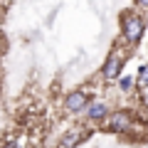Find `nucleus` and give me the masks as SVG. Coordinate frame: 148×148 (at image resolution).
Returning <instances> with one entry per match:
<instances>
[{
    "label": "nucleus",
    "instance_id": "1",
    "mask_svg": "<svg viewBox=\"0 0 148 148\" xmlns=\"http://www.w3.org/2000/svg\"><path fill=\"white\" fill-rule=\"evenodd\" d=\"M121 27H123V37H126V42L136 45L143 35V20L133 12H123L121 15Z\"/></svg>",
    "mask_w": 148,
    "mask_h": 148
},
{
    "label": "nucleus",
    "instance_id": "2",
    "mask_svg": "<svg viewBox=\"0 0 148 148\" xmlns=\"http://www.w3.org/2000/svg\"><path fill=\"white\" fill-rule=\"evenodd\" d=\"M64 106H67V111H72V114L82 111V109L86 106V94H82V91H74V94H69L67 101H64Z\"/></svg>",
    "mask_w": 148,
    "mask_h": 148
},
{
    "label": "nucleus",
    "instance_id": "3",
    "mask_svg": "<svg viewBox=\"0 0 148 148\" xmlns=\"http://www.w3.org/2000/svg\"><path fill=\"white\" fill-rule=\"evenodd\" d=\"M119 69H121V57H119V54H114V57L106 62V67H104L106 79H116V77H119Z\"/></svg>",
    "mask_w": 148,
    "mask_h": 148
},
{
    "label": "nucleus",
    "instance_id": "4",
    "mask_svg": "<svg viewBox=\"0 0 148 148\" xmlns=\"http://www.w3.org/2000/svg\"><path fill=\"white\" fill-rule=\"evenodd\" d=\"M106 114H109V109H106L104 104H99V101H96V104H91L89 109H86V116H89V119H104Z\"/></svg>",
    "mask_w": 148,
    "mask_h": 148
},
{
    "label": "nucleus",
    "instance_id": "5",
    "mask_svg": "<svg viewBox=\"0 0 148 148\" xmlns=\"http://www.w3.org/2000/svg\"><path fill=\"white\" fill-rule=\"evenodd\" d=\"M111 128H114V131H126V128H128V116H126V114H114V119H111Z\"/></svg>",
    "mask_w": 148,
    "mask_h": 148
},
{
    "label": "nucleus",
    "instance_id": "6",
    "mask_svg": "<svg viewBox=\"0 0 148 148\" xmlns=\"http://www.w3.org/2000/svg\"><path fill=\"white\" fill-rule=\"evenodd\" d=\"M138 82H141V84H148V64L141 69V74H138Z\"/></svg>",
    "mask_w": 148,
    "mask_h": 148
},
{
    "label": "nucleus",
    "instance_id": "7",
    "mask_svg": "<svg viewBox=\"0 0 148 148\" xmlns=\"http://www.w3.org/2000/svg\"><path fill=\"white\" fill-rule=\"evenodd\" d=\"M74 141H77V131H72V133L67 136V141H64V146H72Z\"/></svg>",
    "mask_w": 148,
    "mask_h": 148
},
{
    "label": "nucleus",
    "instance_id": "8",
    "mask_svg": "<svg viewBox=\"0 0 148 148\" xmlns=\"http://www.w3.org/2000/svg\"><path fill=\"white\" fill-rule=\"evenodd\" d=\"M131 86V79H121V89H128Z\"/></svg>",
    "mask_w": 148,
    "mask_h": 148
},
{
    "label": "nucleus",
    "instance_id": "9",
    "mask_svg": "<svg viewBox=\"0 0 148 148\" xmlns=\"http://www.w3.org/2000/svg\"><path fill=\"white\" fill-rule=\"evenodd\" d=\"M136 3H138L141 8H148V0H136Z\"/></svg>",
    "mask_w": 148,
    "mask_h": 148
}]
</instances>
